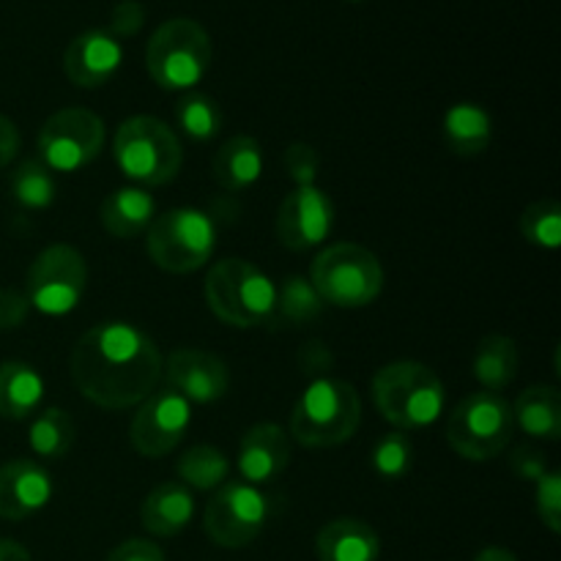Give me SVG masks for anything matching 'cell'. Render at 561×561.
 <instances>
[{"mask_svg":"<svg viewBox=\"0 0 561 561\" xmlns=\"http://www.w3.org/2000/svg\"><path fill=\"white\" fill-rule=\"evenodd\" d=\"M71 383L88 403L107 411L140 405L159 387L164 356L142 329L124 321L96 323L71 351Z\"/></svg>","mask_w":561,"mask_h":561,"instance_id":"6da1fadb","label":"cell"},{"mask_svg":"<svg viewBox=\"0 0 561 561\" xmlns=\"http://www.w3.org/2000/svg\"><path fill=\"white\" fill-rule=\"evenodd\" d=\"M362 398L354 383L323 376L310 381L290 414V433L307 449H332L351 442L359 431Z\"/></svg>","mask_w":561,"mask_h":561,"instance_id":"7a4b0ae2","label":"cell"},{"mask_svg":"<svg viewBox=\"0 0 561 561\" xmlns=\"http://www.w3.org/2000/svg\"><path fill=\"white\" fill-rule=\"evenodd\" d=\"M373 403L398 431H420L444 414L447 392L436 370L414 359L383 365L373 376Z\"/></svg>","mask_w":561,"mask_h":561,"instance_id":"3957f363","label":"cell"},{"mask_svg":"<svg viewBox=\"0 0 561 561\" xmlns=\"http://www.w3.org/2000/svg\"><path fill=\"white\" fill-rule=\"evenodd\" d=\"M203 296L214 316L236 329L277 321V285L244 257H225L208 272Z\"/></svg>","mask_w":561,"mask_h":561,"instance_id":"277c9868","label":"cell"},{"mask_svg":"<svg viewBox=\"0 0 561 561\" xmlns=\"http://www.w3.org/2000/svg\"><path fill=\"white\" fill-rule=\"evenodd\" d=\"M214 64V44L206 27L190 16H173L151 33L146 47V69L162 91H184L201 85Z\"/></svg>","mask_w":561,"mask_h":561,"instance_id":"5b68a950","label":"cell"},{"mask_svg":"<svg viewBox=\"0 0 561 561\" xmlns=\"http://www.w3.org/2000/svg\"><path fill=\"white\" fill-rule=\"evenodd\" d=\"M310 283L323 305L362 310L381 296L383 266L367 247L356 241H337L318 252L310 268Z\"/></svg>","mask_w":561,"mask_h":561,"instance_id":"8992f818","label":"cell"},{"mask_svg":"<svg viewBox=\"0 0 561 561\" xmlns=\"http://www.w3.org/2000/svg\"><path fill=\"white\" fill-rule=\"evenodd\" d=\"M113 157L121 173L142 190L173 184L184 164V148L164 121L153 115H131L115 131Z\"/></svg>","mask_w":561,"mask_h":561,"instance_id":"52a82bcc","label":"cell"},{"mask_svg":"<svg viewBox=\"0 0 561 561\" xmlns=\"http://www.w3.org/2000/svg\"><path fill=\"white\" fill-rule=\"evenodd\" d=\"M515 436L513 405L499 392H471L447 420V444L463 460L485 463L510 447Z\"/></svg>","mask_w":561,"mask_h":561,"instance_id":"ba28073f","label":"cell"},{"mask_svg":"<svg viewBox=\"0 0 561 561\" xmlns=\"http://www.w3.org/2000/svg\"><path fill=\"white\" fill-rule=\"evenodd\" d=\"M151 261L168 274H192L211 261L217 250V225L197 208H170L153 217L146 230Z\"/></svg>","mask_w":561,"mask_h":561,"instance_id":"9c48e42d","label":"cell"},{"mask_svg":"<svg viewBox=\"0 0 561 561\" xmlns=\"http://www.w3.org/2000/svg\"><path fill=\"white\" fill-rule=\"evenodd\" d=\"M277 513V502L263 488L228 480L203 513V531L219 548H247L263 535Z\"/></svg>","mask_w":561,"mask_h":561,"instance_id":"30bf717a","label":"cell"},{"mask_svg":"<svg viewBox=\"0 0 561 561\" xmlns=\"http://www.w3.org/2000/svg\"><path fill=\"white\" fill-rule=\"evenodd\" d=\"M88 288V263L69 244H49L38 252L25 277V296L42 316H69Z\"/></svg>","mask_w":561,"mask_h":561,"instance_id":"8fae6325","label":"cell"},{"mask_svg":"<svg viewBox=\"0 0 561 561\" xmlns=\"http://www.w3.org/2000/svg\"><path fill=\"white\" fill-rule=\"evenodd\" d=\"M104 121L85 107H64L38 131V159L53 173H75L102 153Z\"/></svg>","mask_w":561,"mask_h":561,"instance_id":"7c38bea8","label":"cell"},{"mask_svg":"<svg viewBox=\"0 0 561 561\" xmlns=\"http://www.w3.org/2000/svg\"><path fill=\"white\" fill-rule=\"evenodd\" d=\"M192 425V403L181 398L173 387H157L140 405L131 420V447L142 458H164L184 442Z\"/></svg>","mask_w":561,"mask_h":561,"instance_id":"4fadbf2b","label":"cell"},{"mask_svg":"<svg viewBox=\"0 0 561 561\" xmlns=\"http://www.w3.org/2000/svg\"><path fill=\"white\" fill-rule=\"evenodd\" d=\"M334 228V203L321 186H294L279 203L277 236L285 250L305 252L329 239Z\"/></svg>","mask_w":561,"mask_h":561,"instance_id":"5bb4252c","label":"cell"},{"mask_svg":"<svg viewBox=\"0 0 561 561\" xmlns=\"http://www.w3.org/2000/svg\"><path fill=\"white\" fill-rule=\"evenodd\" d=\"M162 376H168V387L197 405L217 403L230 387L228 365L217 354L201 348H175L164 362Z\"/></svg>","mask_w":561,"mask_h":561,"instance_id":"9a60e30c","label":"cell"},{"mask_svg":"<svg viewBox=\"0 0 561 561\" xmlns=\"http://www.w3.org/2000/svg\"><path fill=\"white\" fill-rule=\"evenodd\" d=\"M124 64V44L107 27L77 33L64 53V71L77 88H102Z\"/></svg>","mask_w":561,"mask_h":561,"instance_id":"2e32d148","label":"cell"},{"mask_svg":"<svg viewBox=\"0 0 561 561\" xmlns=\"http://www.w3.org/2000/svg\"><path fill=\"white\" fill-rule=\"evenodd\" d=\"M55 496L53 477L36 460H9L0 466V518L25 520L42 513Z\"/></svg>","mask_w":561,"mask_h":561,"instance_id":"e0dca14e","label":"cell"},{"mask_svg":"<svg viewBox=\"0 0 561 561\" xmlns=\"http://www.w3.org/2000/svg\"><path fill=\"white\" fill-rule=\"evenodd\" d=\"M288 463L290 436L274 422H257L241 436L236 469L241 480L250 485H268L288 469Z\"/></svg>","mask_w":561,"mask_h":561,"instance_id":"ac0fdd59","label":"cell"},{"mask_svg":"<svg viewBox=\"0 0 561 561\" xmlns=\"http://www.w3.org/2000/svg\"><path fill=\"white\" fill-rule=\"evenodd\" d=\"M318 561H378L381 537L359 518H334L316 535Z\"/></svg>","mask_w":561,"mask_h":561,"instance_id":"d6986e66","label":"cell"},{"mask_svg":"<svg viewBox=\"0 0 561 561\" xmlns=\"http://www.w3.org/2000/svg\"><path fill=\"white\" fill-rule=\"evenodd\" d=\"M195 496L184 482H162L140 504V524L153 537H175L192 524Z\"/></svg>","mask_w":561,"mask_h":561,"instance_id":"ffe728a7","label":"cell"},{"mask_svg":"<svg viewBox=\"0 0 561 561\" xmlns=\"http://www.w3.org/2000/svg\"><path fill=\"white\" fill-rule=\"evenodd\" d=\"M157 217V201L140 186L113 190L99 206V222L113 239H135L146 233Z\"/></svg>","mask_w":561,"mask_h":561,"instance_id":"44dd1931","label":"cell"},{"mask_svg":"<svg viewBox=\"0 0 561 561\" xmlns=\"http://www.w3.org/2000/svg\"><path fill=\"white\" fill-rule=\"evenodd\" d=\"M263 148L255 137L236 135L219 146L211 159V175L225 192H244L263 175Z\"/></svg>","mask_w":561,"mask_h":561,"instance_id":"7402d4cb","label":"cell"},{"mask_svg":"<svg viewBox=\"0 0 561 561\" xmlns=\"http://www.w3.org/2000/svg\"><path fill=\"white\" fill-rule=\"evenodd\" d=\"M513 420L524 436L535 442H559L561 438V392L551 383H535L518 394L513 405Z\"/></svg>","mask_w":561,"mask_h":561,"instance_id":"603a6c76","label":"cell"},{"mask_svg":"<svg viewBox=\"0 0 561 561\" xmlns=\"http://www.w3.org/2000/svg\"><path fill=\"white\" fill-rule=\"evenodd\" d=\"M493 140V118L482 104H453L444 115V142L455 157H480Z\"/></svg>","mask_w":561,"mask_h":561,"instance_id":"cb8c5ba5","label":"cell"},{"mask_svg":"<svg viewBox=\"0 0 561 561\" xmlns=\"http://www.w3.org/2000/svg\"><path fill=\"white\" fill-rule=\"evenodd\" d=\"M44 400V378L27 362L0 365V416L11 422L27 420Z\"/></svg>","mask_w":561,"mask_h":561,"instance_id":"d4e9b609","label":"cell"},{"mask_svg":"<svg viewBox=\"0 0 561 561\" xmlns=\"http://www.w3.org/2000/svg\"><path fill=\"white\" fill-rule=\"evenodd\" d=\"M520 367V351L513 337L488 334L480 340L471 362V373L485 392H502L515 381Z\"/></svg>","mask_w":561,"mask_h":561,"instance_id":"484cf974","label":"cell"},{"mask_svg":"<svg viewBox=\"0 0 561 561\" xmlns=\"http://www.w3.org/2000/svg\"><path fill=\"white\" fill-rule=\"evenodd\" d=\"M181 482L186 488H195V491H217L228 482L230 477V460L222 449L211 447V444H195V447L186 449L184 455L175 463Z\"/></svg>","mask_w":561,"mask_h":561,"instance_id":"4316f807","label":"cell"},{"mask_svg":"<svg viewBox=\"0 0 561 561\" xmlns=\"http://www.w3.org/2000/svg\"><path fill=\"white\" fill-rule=\"evenodd\" d=\"M75 420L64 409H47L31 422L27 431V444L31 453L44 460H64L69 449L75 447Z\"/></svg>","mask_w":561,"mask_h":561,"instance_id":"83f0119b","label":"cell"},{"mask_svg":"<svg viewBox=\"0 0 561 561\" xmlns=\"http://www.w3.org/2000/svg\"><path fill=\"white\" fill-rule=\"evenodd\" d=\"M9 192L27 211H42V208L53 206L58 197V181L42 159H27L11 173Z\"/></svg>","mask_w":561,"mask_h":561,"instance_id":"f1b7e54d","label":"cell"},{"mask_svg":"<svg viewBox=\"0 0 561 561\" xmlns=\"http://www.w3.org/2000/svg\"><path fill=\"white\" fill-rule=\"evenodd\" d=\"M175 124L190 140L208 142L222 129V110H219L217 99L190 91L175 104Z\"/></svg>","mask_w":561,"mask_h":561,"instance_id":"f546056e","label":"cell"},{"mask_svg":"<svg viewBox=\"0 0 561 561\" xmlns=\"http://www.w3.org/2000/svg\"><path fill=\"white\" fill-rule=\"evenodd\" d=\"M323 301L310 279L290 274L277 290V318L285 323H310L323 312Z\"/></svg>","mask_w":561,"mask_h":561,"instance_id":"4dcf8cb0","label":"cell"},{"mask_svg":"<svg viewBox=\"0 0 561 561\" xmlns=\"http://www.w3.org/2000/svg\"><path fill=\"white\" fill-rule=\"evenodd\" d=\"M520 233L531 247L559 250L561 244V206L557 201H537L520 214Z\"/></svg>","mask_w":561,"mask_h":561,"instance_id":"1f68e13d","label":"cell"},{"mask_svg":"<svg viewBox=\"0 0 561 561\" xmlns=\"http://www.w3.org/2000/svg\"><path fill=\"white\" fill-rule=\"evenodd\" d=\"M411 466H414V442H411L409 433H387L373 449V469L381 480H403Z\"/></svg>","mask_w":561,"mask_h":561,"instance_id":"d6a6232c","label":"cell"},{"mask_svg":"<svg viewBox=\"0 0 561 561\" xmlns=\"http://www.w3.org/2000/svg\"><path fill=\"white\" fill-rule=\"evenodd\" d=\"M535 507L540 520L551 535L561 531V474L559 471H546L535 482Z\"/></svg>","mask_w":561,"mask_h":561,"instance_id":"836d02e7","label":"cell"},{"mask_svg":"<svg viewBox=\"0 0 561 561\" xmlns=\"http://www.w3.org/2000/svg\"><path fill=\"white\" fill-rule=\"evenodd\" d=\"M318 170H321V153L310 142H290L285 148V173L294 186H316Z\"/></svg>","mask_w":561,"mask_h":561,"instance_id":"e575fe53","label":"cell"},{"mask_svg":"<svg viewBox=\"0 0 561 561\" xmlns=\"http://www.w3.org/2000/svg\"><path fill=\"white\" fill-rule=\"evenodd\" d=\"M146 5L140 0H118L110 11V25L107 31L113 33L115 38H131L142 31L146 25Z\"/></svg>","mask_w":561,"mask_h":561,"instance_id":"d590c367","label":"cell"},{"mask_svg":"<svg viewBox=\"0 0 561 561\" xmlns=\"http://www.w3.org/2000/svg\"><path fill=\"white\" fill-rule=\"evenodd\" d=\"M27 312H31V301L22 290L0 288V332L20 329L27 321Z\"/></svg>","mask_w":561,"mask_h":561,"instance_id":"8d00e7d4","label":"cell"},{"mask_svg":"<svg viewBox=\"0 0 561 561\" xmlns=\"http://www.w3.org/2000/svg\"><path fill=\"white\" fill-rule=\"evenodd\" d=\"M332 365H334L332 351H329V345L321 343V340H310V343L299 351V367L307 373V376L323 378L329 370H332ZM316 378H312V381H316Z\"/></svg>","mask_w":561,"mask_h":561,"instance_id":"74e56055","label":"cell"},{"mask_svg":"<svg viewBox=\"0 0 561 561\" xmlns=\"http://www.w3.org/2000/svg\"><path fill=\"white\" fill-rule=\"evenodd\" d=\"M107 561H168L164 551L151 540H142V537H131V540L121 542L118 548H113Z\"/></svg>","mask_w":561,"mask_h":561,"instance_id":"f35d334b","label":"cell"},{"mask_svg":"<svg viewBox=\"0 0 561 561\" xmlns=\"http://www.w3.org/2000/svg\"><path fill=\"white\" fill-rule=\"evenodd\" d=\"M510 466H513L515 474L526 482H537L548 471L546 455H542L540 449H531V447H520L518 453L513 455V460H510Z\"/></svg>","mask_w":561,"mask_h":561,"instance_id":"ab89813d","label":"cell"},{"mask_svg":"<svg viewBox=\"0 0 561 561\" xmlns=\"http://www.w3.org/2000/svg\"><path fill=\"white\" fill-rule=\"evenodd\" d=\"M20 129H16L14 121L0 115V170L14 162V157L20 153Z\"/></svg>","mask_w":561,"mask_h":561,"instance_id":"60d3db41","label":"cell"},{"mask_svg":"<svg viewBox=\"0 0 561 561\" xmlns=\"http://www.w3.org/2000/svg\"><path fill=\"white\" fill-rule=\"evenodd\" d=\"M0 561H31V553L22 542L0 537Z\"/></svg>","mask_w":561,"mask_h":561,"instance_id":"b9f144b4","label":"cell"},{"mask_svg":"<svg viewBox=\"0 0 561 561\" xmlns=\"http://www.w3.org/2000/svg\"><path fill=\"white\" fill-rule=\"evenodd\" d=\"M474 561H520V559L515 557L513 551H507V548L491 546V548H482V551L474 557Z\"/></svg>","mask_w":561,"mask_h":561,"instance_id":"7bdbcfd3","label":"cell"},{"mask_svg":"<svg viewBox=\"0 0 561 561\" xmlns=\"http://www.w3.org/2000/svg\"><path fill=\"white\" fill-rule=\"evenodd\" d=\"M345 3H362V0H345Z\"/></svg>","mask_w":561,"mask_h":561,"instance_id":"ee69618b","label":"cell"}]
</instances>
